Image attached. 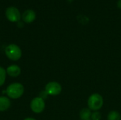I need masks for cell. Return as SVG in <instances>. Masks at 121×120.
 Returning <instances> with one entry per match:
<instances>
[{
    "label": "cell",
    "mask_w": 121,
    "mask_h": 120,
    "mask_svg": "<svg viewBox=\"0 0 121 120\" xmlns=\"http://www.w3.org/2000/svg\"><path fill=\"white\" fill-rule=\"evenodd\" d=\"M24 87L21 83H12L9 84L6 89V93L7 97L11 99H18L24 93Z\"/></svg>",
    "instance_id": "6da1fadb"
},
{
    "label": "cell",
    "mask_w": 121,
    "mask_h": 120,
    "mask_svg": "<svg viewBox=\"0 0 121 120\" xmlns=\"http://www.w3.org/2000/svg\"><path fill=\"white\" fill-rule=\"evenodd\" d=\"M104 98L99 93H93L91 94L87 100L88 108H89L91 111H99L101 110L104 105Z\"/></svg>",
    "instance_id": "7a4b0ae2"
},
{
    "label": "cell",
    "mask_w": 121,
    "mask_h": 120,
    "mask_svg": "<svg viewBox=\"0 0 121 120\" xmlns=\"http://www.w3.org/2000/svg\"><path fill=\"white\" fill-rule=\"evenodd\" d=\"M4 52L7 58L13 62L19 60L22 57L21 49L19 47V46L15 44H10L7 45Z\"/></svg>",
    "instance_id": "3957f363"
},
{
    "label": "cell",
    "mask_w": 121,
    "mask_h": 120,
    "mask_svg": "<svg viewBox=\"0 0 121 120\" xmlns=\"http://www.w3.org/2000/svg\"><path fill=\"white\" fill-rule=\"evenodd\" d=\"M30 108L32 112L36 114H40L43 112L45 108V100L40 98V96L35 97L31 100L30 103Z\"/></svg>",
    "instance_id": "277c9868"
},
{
    "label": "cell",
    "mask_w": 121,
    "mask_h": 120,
    "mask_svg": "<svg viewBox=\"0 0 121 120\" xmlns=\"http://www.w3.org/2000/svg\"><path fill=\"white\" fill-rule=\"evenodd\" d=\"M62 90V86L60 83L57 81H50L48 82L45 87V91L48 95H58L61 93Z\"/></svg>",
    "instance_id": "5b68a950"
},
{
    "label": "cell",
    "mask_w": 121,
    "mask_h": 120,
    "mask_svg": "<svg viewBox=\"0 0 121 120\" xmlns=\"http://www.w3.org/2000/svg\"><path fill=\"white\" fill-rule=\"evenodd\" d=\"M5 15L6 18L13 23H17L20 21L21 18V15L19 10L15 6H9L6 9Z\"/></svg>",
    "instance_id": "8992f818"
},
{
    "label": "cell",
    "mask_w": 121,
    "mask_h": 120,
    "mask_svg": "<svg viewBox=\"0 0 121 120\" xmlns=\"http://www.w3.org/2000/svg\"><path fill=\"white\" fill-rule=\"evenodd\" d=\"M22 20L26 23H33L36 18V13L32 9H27L26 10L22 16H21Z\"/></svg>",
    "instance_id": "52a82bcc"
},
{
    "label": "cell",
    "mask_w": 121,
    "mask_h": 120,
    "mask_svg": "<svg viewBox=\"0 0 121 120\" xmlns=\"http://www.w3.org/2000/svg\"><path fill=\"white\" fill-rule=\"evenodd\" d=\"M6 74H8L11 77L14 78V77H18L21 74V69L19 66L16 64H12L6 68Z\"/></svg>",
    "instance_id": "ba28073f"
},
{
    "label": "cell",
    "mask_w": 121,
    "mask_h": 120,
    "mask_svg": "<svg viewBox=\"0 0 121 120\" xmlns=\"http://www.w3.org/2000/svg\"><path fill=\"white\" fill-rule=\"evenodd\" d=\"M11 106L10 98L5 96H0V112L7 110Z\"/></svg>",
    "instance_id": "9c48e42d"
},
{
    "label": "cell",
    "mask_w": 121,
    "mask_h": 120,
    "mask_svg": "<svg viewBox=\"0 0 121 120\" xmlns=\"http://www.w3.org/2000/svg\"><path fill=\"white\" fill-rule=\"evenodd\" d=\"M92 111L89 108H83L79 112V118L81 120H91Z\"/></svg>",
    "instance_id": "30bf717a"
},
{
    "label": "cell",
    "mask_w": 121,
    "mask_h": 120,
    "mask_svg": "<svg viewBox=\"0 0 121 120\" xmlns=\"http://www.w3.org/2000/svg\"><path fill=\"white\" fill-rule=\"evenodd\" d=\"M107 120H121V115L116 110L111 111L107 116Z\"/></svg>",
    "instance_id": "8fae6325"
},
{
    "label": "cell",
    "mask_w": 121,
    "mask_h": 120,
    "mask_svg": "<svg viewBox=\"0 0 121 120\" xmlns=\"http://www.w3.org/2000/svg\"><path fill=\"white\" fill-rule=\"evenodd\" d=\"M6 71L4 68L0 66V87L2 86L6 81Z\"/></svg>",
    "instance_id": "7c38bea8"
},
{
    "label": "cell",
    "mask_w": 121,
    "mask_h": 120,
    "mask_svg": "<svg viewBox=\"0 0 121 120\" xmlns=\"http://www.w3.org/2000/svg\"><path fill=\"white\" fill-rule=\"evenodd\" d=\"M101 119V114L99 111H94L91 113V120H100Z\"/></svg>",
    "instance_id": "4fadbf2b"
},
{
    "label": "cell",
    "mask_w": 121,
    "mask_h": 120,
    "mask_svg": "<svg viewBox=\"0 0 121 120\" xmlns=\"http://www.w3.org/2000/svg\"><path fill=\"white\" fill-rule=\"evenodd\" d=\"M48 94H47V93L45 91H43L41 93H40V98H42L43 99H45V98H47V97H48Z\"/></svg>",
    "instance_id": "5bb4252c"
},
{
    "label": "cell",
    "mask_w": 121,
    "mask_h": 120,
    "mask_svg": "<svg viewBox=\"0 0 121 120\" xmlns=\"http://www.w3.org/2000/svg\"><path fill=\"white\" fill-rule=\"evenodd\" d=\"M117 6L119 8H121V0H118V4H117Z\"/></svg>",
    "instance_id": "9a60e30c"
},
{
    "label": "cell",
    "mask_w": 121,
    "mask_h": 120,
    "mask_svg": "<svg viewBox=\"0 0 121 120\" xmlns=\"http://www.w3.org/2000/svg\"><path fill=\"white\" fill-rule=\"evenodd\" d=\"M23 120H36L35 119H34V118H32V117H26V118H25Z\"/></svg>",
    "instance_id": "2e32d148"
},
{
    "label": "cell",
    "mask_w": 121,
    "mask_h": 120,
    "mask_svg": "<svg viewBox=\"0 0 121 120\" xmlns=\"http://www.w3.org/2000/svg\"><path fill=\"white\" fill-rule=\"evenodd\" d=\"M69 1H72V0H69Z\"/></svg>",
    "instance_id": "e0dca14e"
}]
</instances>
